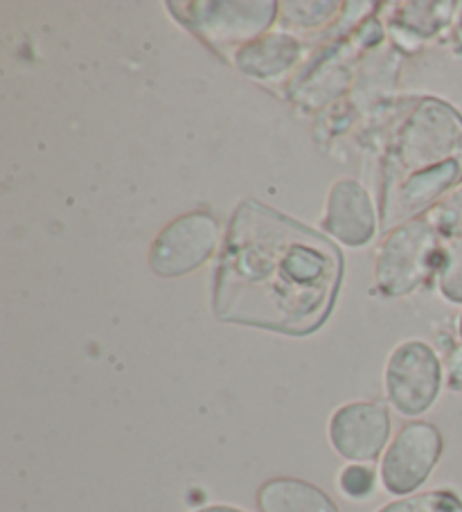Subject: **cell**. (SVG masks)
<instances>
[{"mask_svg":"<svg viewBox=\"0 0 462 512\" xmlns=\"http://www.w3.org/2000/svg\"><path fill=\"white\" fill-rule=\"evenodd\" d=\"M343 260L336 246L257 201L237 208L215 273L219 321L305 337L332 312Z\"/></svg>","mask_w":462,"mask_h":512,"instance_id":"6da1fadb","label":"cell"},{"mask_svg":"<svg viewBox=\"0 0 462 512\" xmlns=\"http://www.w3.org/2000/svg\"><path fill=\"white\" fill-rule=\"evenodd\" d=\"M393 161L402 179L388 213L406 217L462 179V116L444 102L426 100L399 136Z\"/></svg>","mask_w":462,"mask_h":512,"instance_id":"7a4b0ae2","label":"cell"},{"mask_svg":"<svg viewBox=\"0 0 462 512\" xmlns=\"http://www.w3.org/2000/svg\"><path fill=\"white\" fill-rule=\"evenodd\" d=\"M438 233L426 222H411L388 237L377 258V282L386 296H404L440 267Z\"/></svg>","mask_w":462,"mask_h":512,"instance_id":"3957f363","label":"cell"},{"mask_svg":"<svg viewBox=\"0 0 462 512\" xmlns=\"http://www.w3.org/2000/svg\"><path fill=\"white\" fill-rule=\"evenodd\" d=\"M442 366L431 346L406 341L388 359L386 393L402 416H422L438 400Z\"/></svg>","mask_w":462,"mask_h":512,"instance_id":"277c9868","label":"cell"},{"mask_svg":"<svg viewBox=\"0 0 462 512\" xmlns=\"http://www.w3.org/2000/svg\"><path fill=\"white\" fill-rule=\"evenodd\" d=\"M219 244V222L208 213L176 219L156 237L149 264L158 276L176 278L201 267Z\"/></svg>","mask_w":462,"mask_h":512,"instance_id":"5b68a950","label":"cell"},{"mask_svg":"<svg viewBox=\"0 0 462 512\" xmlns=\"http://www.w3.org/2000/svg\"><path fill=\"white\" fill-rule=\"evenodd\" d=\"M442 456V436L429 422H411L399 431L381 463V481L390 494H411L429 479Z\"/></svg>","mask_w":462,"mask_h":512,"instance_id":"8992f818","label":"cell"},{"mask_svg":"<svg viewBox=\"0 0 462 512\" xmlns=\"http://www.w3.org/2000/svg\"><path fill=\"white\" fill-rule=\"evenodd\" d=\"M390 436L388 409L379 402H352L341 406L330 422L332 447L354 463L375 461Z\"/></svg>","mask_w":462,"mask_h":512,"instance_id":"52a82bcc","label":"cell"},{"mask_svg":"<svg viewBox=\"0 0 462 512\" xmlns=\"http://www.w3.org/2000/svg\"><path fill=\"white\" fill-rule=\"evenodd\" d=\"M197 25L194 30L215 41L251 39L269 28L275 3H197L190 5Z\"/></svg>","mask_w":462,"mask_h":512,"instance_id":"ba28073f","label":"cell"},{"mask_svg":"<svg viewBox=\"0 0 462 512\" xmlns=\"http://www.w3.org/2000/svg\"><path fill=\"white\" fill-rule=\"evenodd\" d=\"M323 226L345 246L368 244L377 228L375 208H372L368 192L357 181L336 183Z\"/></svg>","mask_w":462,"mask_h":512,"instance_id":"9c48e42d","label":"cell"},{"mask_svg":"<svg viewBox=\"0 0 462 512\" xmlns=\"http://www.w3.org/2000/svg\"><path fill=\"white\" fill-rule=\"evenodd\" d=\"M262 512H341L316 485L300 479H273L257 492Z\"/></svg>","mask_w":462,"mask_h":512,"instance_id":"30bf717a","label":"cell"},{"mask_svg":"<svg viewBox=\"0 0 462 512\" xmlns=\"http://www.w3.org/2000/svg\"><path fill=\"white\" fill-rule=\"evenodd\" d=\"M298 57V43L289 34H271L237 55V66L248 75L273 77L287 70Z\"/></svg>","mask_w":462,"mask_h":512,"instance_id":"8fae6325","label":"cell"},{"mask_svg":"<svg viewBox=\"0 0 462 512\" xmlns=\"http://www.w3.org/2000/svg\"><path fill=\"white\" fill-rule=\"evenodd\" d=\"M379 512H462V499L451 490H435L388 503Z\"/></svg>","mask_w":462,"mask_h":512,"instance_id":"7c38bea8","label":"cell"},{"mask_svg":"<svg viewBox=\"0 0 462 512\" xmlns=\"http://www.w3.org/2000/svg\"><path fill=\"white\" fill-rule=\"evenodd\" d=\"M438 280L442 294L447 296L451 303H462V237L451 240L442 249Z\"/></svg>","mask_w":462,"mask_h":512,"instance_id":"4fadbf2b","label":"cell"},{"mask_svg":"<svg viewBox=\"0 0 462 512\" xmlns=\"http://www.w3.org/2000/svg\"><path fill=\"white\" fill-rule=\"evenodd\" d=\"M375 485H377L375 472H372L368 465H361V463L348 465L339 476L341 492L352 501H363V499L372 497Z\"/></svg>","mask_w":462,"mask_h":512,"instance_id":"5bb4252c","label":"cell"},{"mask_svg":"<svg viewBox=\"0 0 462 512\" xmlns=\"http://www.w3.org/2000/svg\"><path fill=\"white\" fill-rule=\"evenodd\" d=\"M435 228L440 233L449 235L451 240L462 237V188H458L442 203L438 215H435Z\"/></svg>","mask_w":462,"mask_h":512,"instance_id":"9a60e30c","label":"cell"},{"mask_svg":"<svg viewBox=\"0 0 462 512\" xmlns=\"http://www.w3.org/2000/svg\"><path fill=\"white\" fill-rule=\"evenodd\" d=\"M449 382L453 384V388H462V352H456V357L449 364Z\"/></svg>","mask_w":462,"mask_h":512,"instance_id":"2e32d148","label":"cell"},{"mask_svg":"<svg viewBox=\"0 0 462 512\" xmlns=\"http://www.w3.org/2000/svg\"><path fill=\"white\" fill-rule=\"evenodd\" d=\"M197 512H246V510L235 508V506H206Z\"/></svg>","mask_w":462,"mask_h":512,"instance_id":"e0dca14e","label":"cell"},{"mask_svg":"<svg viewBox=\"0 0 462 512\" xmlns=\"http://www.w3.org/2000/svg\"><path fill=\"white\" fill-rule=\"evenodd\" d=\"M460 337H462V314H460Z\"/></svg>","mask_w":462,"mask_h":512,"instance_id":"ac0fdd59","label":"cell"}]
</instances>
